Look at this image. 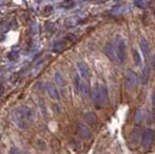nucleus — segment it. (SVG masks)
<instances>
[{
    "mask_svg": "<svg viewBox=\"0 0 155 154\" xmlns=\"http://www.w3.org/2000/svg\"><path fill=\"white\" fill-rule=\"evenodd\" d=\"M116 54L119 61L123 62L126 58V44L123 39L119 38L116 43Z\"/></svg>",
    "mask_w": 155,
    "mask_h": 154,
    "instance_id": "4",
    "label": "nucleus"
},
{
    "mask_svg": "<svg viewBox=\"0 0 155 154\" xmlns=\"http://www.w3.org/2000/svg\"><path fill=\"white\" fill-rule=\"evenodd\" d=\"M135 4L139 8H143L147 4V0H135Z\"/></svg>",
    "mask_w": 155,
    "mask_h": 154,
    "instance_id": "16",
    "label": "nucleus"
},
{
    "mask_svg": "<svg viewBox=\"0 0 155 154\" xmlns=\"http://www.w3.org/2000/svg\"><path fill=\"white\" fill-rule=\"evenodd\" d=\"M140 50H142L143 54L144 55V57H147V55L149 54V46H148L147 41L145 40L143 37H140Z\"/></svg>",
    "mask_w": 155,
    "mask_h": 154,
    "instance_id": "7",
    "label": "nucleus"
},
{
    "mask_svg": "<svg viewBox=\"0 0 155 154\" xmlns=\"http://www.w3.org/2000/svg\"><path fill=\"white\" fill-rule=\"evenodd\" d=\"M80 69H81V73H82V76H84V78H88V71H87L86 67L84 65H82V64H80Z\"/></svg>",
    "mask_w": 155,
    "mask_h": 154,
    "instance_id": "15",
    "label": "nucleus"
},
{
    "mask_svg": "<svg viewBox=\"0 0 155 154\" xmlns=\"http://www.w3.org/2000/svg\"><path fill=\"white\" fill-rule=\"evenodd\" d=\"M152 104H153V106L155 107V91H154V93L152 95Z\"/></svg>",
    "mask_w": 155,
    "mask_h": 154,
    "instance_id": "17",
    "label": "nucleus"
},
{
    "mask_svg": "<svg viewBox=\"0 0 155 154\" xmlns=\"http://www.w3.org/2000/svg\"><path fill=\"white\" fill-rule=\"evenodd\" d=\"M138 81L139 80L137 74L131 70L127 71V73H126V85H127V87L129 89L135 88L138 84Z\"/></svg>",
    "mask_w": 155,
    "mask_h": 154,
    "instance_id": "5",
    "label": "nucleus"
},
{
    "mask_svg": "<svg viewBox=\"0 0 155 154\" xmlns=\"http://www.w3.org/2000/svg\"><path fill=\"white\" fill-rule=\"evenodd\" d=\"M155 137V132L152 129H147L143 132L142 136V144L143 147H148L151 146V143Z\"/></svg>",
    "mask_w": 155,
    "mask_h": 154,
    "instance_id": "3",
    "label": "nucleus"
},
{
    "mask_svg": "<svg viewBox=\"0 0 155 154\" xmlns=\"http://www.w3.org/2000/svg\"><path fill=\"white\" fill-rule=\"evenodd\" d=\"M144 117V112L143 110H138L137 113L135 114V119L137 120V121H142Z\"/></svg>",
    "mask_w": 155,
    "mask_h": 154,
    "instance_id": "14",
    "label": "nucleus"
},
{
    "mask_svg": "<svg viewBox=\"0 0 155 154\" xmlns=\"http://www.w3.org/2000/svg\"><path fill=\"white\" fill-rule=\"evenodd\" d=\"M153 65H154V68H155V57L153 58Z\"/></svg>",
    "mask_w": 155,
    "mask_h": 154,
    "instance_id": "18",
    "label": "nucleus"
},
{
    "mask_svg": "<svg viewBox=\"0 0 155 154\" xmlns=\"http://www.w3.org/2000/svg\"><path fill=\"white\" fill-rule=\"evenodd\" d=\"M79 133H80L81 136L82 138H84V139H88L90 137L89 129L87 128L85 125H84V124H81L80 126H79Z\"/></svg>",
    "mask_w": 155,
    "mask_h": 154,
    "instance_id": "9",
    "label": "nucleus"
},
{
    "mask_svg": "<svg viewBox=\"0 0 155 154\" xmlns=\"http://www.w3.org/2000/svg\"><path fill=\"white\" fill-rule=\"evenodd\" d=\"M93 100L97 105L105 106L108 103V93L103 86H97L93 90Z\"/></svg>",
    "mask_w": 155,
    "mask_h": 154,
    "instance_id": "2",
    "label": "nucleus"
},
{
    "mask_svg": "<svg viewBox=\"0 0 155 154\" xmlns=\"http://www.w3.org/2000/svg\"><path fill=\"white\" fill-rule=\"evenodd\" d=\"M142 83L143 84H145L148 81V79H149V70L147 67H145V68H143V72H142Z\"/></svg>",
    "mask_w": 155,
    "mask_h": 154,
    "instance_id": "11",
    "label": "nucleus"
},
{
    "mask_svg": "<svg viewBox=\"0 0 155 154\" xmlns=\"http://www.w3.org/2000/svg\"><path fill=\"white\" fill-rule=\"evenodd\" d=\"M14 115H15V119H16V122L18 124V126H21L22 128H25L29 124V122L31 121V115H32L31 110L25 107L16 110Z\"/></svg>",
    "mask_w": 155,
    "mask_h": 154,
    "instance_id": "1",
    "label": "nucleus"
},
{
    "mask_svg": "<svg viewBox=\"0 0 155 154\" xmlns=\"http://www.w3.org/2000/svg\"><path fill=\"white\" fill-rule=\"evenodd\" d=\"M106 54L108 55L110 59H114V56H115V52H114V47L111 45H109L108 47L106 48Z\"/></svg>",
    "mask_w": 155,
    "mask_h": 154,
    "instance_id": "12",
    "label": "nucleus"
},
{
    "mask_svg": "<svg viewBox=\"0 0 155 154\" xmlns=\"http://www.w3.org/2000/svg\"><path fill=\"white\" fill-rule=\"evenodd\" d=\"M140 132L138 129H136L135 131H133V133H132V142L134 143H136L140 141Z\"/></svg>",
    "mask_w": 155,
    "mask_h": 154,
    "instance_id": "13",
    "label": "nucleus"
},
{
    "mask_svg": "<svg viewBox=\"0 0 155 154\" xmlns=\"http://www.w3.org/2000/svg\"><path fill=\"white\" fill-rule=\"evenodd\" d=\"M46 86H47V90H48V94H50V96L52 99H55V100L59 99V94H58L57 90H56V88L54 87V86H53L52 84H47Z\"/></svg>",
    "mask_w": 155,
    "mask_h": 154,
    "instance_id": "8",
    "label": "nucleus"
},
{
    "mask_svg": "<svg viewBox=\"0 0 155 154\" xmlns=\"http://www.w3.org/2000/svg\"><path fill=\"white\" fill-rule=\"evenodd\" d=\"M84 121L87 123V124H90V125H95L98 122V117H97V115L94 113H86L84 116Z\"/></svg>",
    "mask_w": 155,
    "mask_h": 154,
    "instance_id": "6",
    "label": "nucleus"
},
{
    "mask_svg": "<svg viewBox=\"0 0 155 154\" xmlns=\"http://www.w3.org/2000/svg\"><path fill=\"white\" fill-rule=\"evenodd\" d=\"M133 58H134L136 65L139 67L143 66V59H142V57H140V52L137 50H133Z\"/></svg>",
    "mask_w": 155,
    "mask_h": 154,
    "instance_id": "10",
    "label": "nucleus"
}]
</instances>
